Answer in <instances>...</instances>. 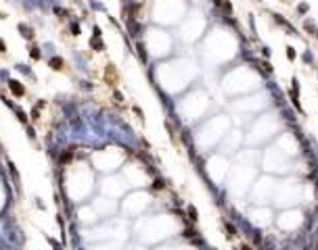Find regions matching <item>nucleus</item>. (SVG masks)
Returning a JSON list of instances; mask_svg holds the SVG:
<instances>
[{
    "label": "nucleus",
    "instance_id": "f257e3e1",
    "mask_svg": "<svg viewBox=\"0 0 318 250\" xmlns=\"http://www.w3.org/2000/svg\"><path fill=\"white\" fill-rule=\"evenodd\" d=\"M8 85H11V90H13V92H15L17 96H23V94H25V90H23V88L19 85V82H11Z\"/></svg>",
    "mask_w": 318,
    "mask_h": 250
},
{
    "label": "nucleus",
    "instance_id": "f03ea898",
    "mask_svg": "<svg viewBox=\"0 0 318 250\" xmlns=\"http://www.w3.org/2000/svg\"><path fill=\"white\" fill-rule=\"evenodd\" d=\"M50 67L57 71V69H61V67H63V61H61V58H52V61H50Z\"/></svg>",
    "mask_w": 318,
    "mask_h": 250
},
{
    "label": "nucleus",
    "instance_id": "7ed1b4c3",
    "mask_svg": "<svg viewBox=\"0 0 318 250\" xmlns=\"http://www.w3.org/2000/svg\"><path fill=\"white\" fill-rule=\"evenodd\" d=\"M188 213H190V217H193V221H195V219H197V210L190 207V208H188Z\"/></svg>",
    "mask_w": 318,
    "mask_h": 250
},
{
    "label": "nucleus",
    "instance_id": "20e7f679",
    "mask_svg": "<svg viewBox=\"0 0 318 250\" xmlns=\"http://www.w3.org/2000/svg\"><path fill=\"white\" fill-rule=\"evenodd\" d=\"M287 54H289V58H295V52H293V48H287Z\"/></svg>",
    "mask_w": 318,
    "mask_h": 250
},
{
    "label": "nucleus",
    "instance_id": "39448f33",
    "mask_svg": "<svg viewBox=\"0 0 318 250\" xmlns=\"http://www.w3.org/2000/svg\"><path fill=\"white\" fill-rule=\"evenodd\" d=\"M0 52H4V44L2 42H0Z\"/></svg>",
    "mask_w": 318,
    "mask_h": 250
}]
</instances>
